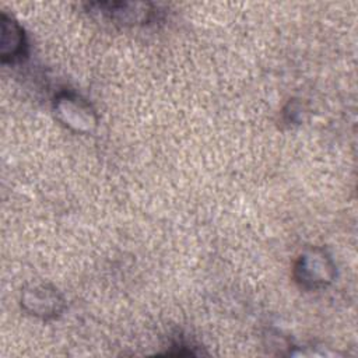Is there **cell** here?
<instances>
[{
	"instance_id": "1",
	"label": "cell",
	"mask_w": 358,
	"mask_h": 358,
	"mask_svg": "<svg viewBox=\"0 0 358 358\" xmlns=\"http://www.w3.org/2000/svg\"><path fill=\"white\" fill-rule=\"evenodd\" d=\"M295 281L306 288L316 289L329 284L334 277V266L330 257L320 249L302 253L294 268Z\"/></svg>"
},
{
	"instance_id": "2",
	"label": "cell",
	"mask_w": 358,
	"mask_h": 358,
	"mask_svg": "<svg viewBox=\"0 0 358 358\" xmlns=\"http://www.w3.org/2000/svg\"><path fill=\"white\" fill-rule=\"evenodd\" d=\"M88 7L91 11H96L102 17L123 27L147 24L155 15V8L150 3L105 1V3H91Z\"/></svg>"
},
{
	"instance_id": "3",
	"label": "cell",
	"mask_w": 358,
	"mask_h": 358,
	"mask_svg": "<svg viewBox=\"0 0 358 358\" xmlns=\"http://www.w3.org/2000/svg\"><path fill=\"white\" fill-rule=\"evenodd\" d=\"M55 110L66 126L77 131H91L96 124L90 103L73 92H60L55 99Z\"/></svg>"
},
{
	"instance_id": "4",
	"label": "cell",
	"mask_w": 358,
	"mask_h": 358,
	"mask_svg": "<svg viewBox=\"0 0 358 358\" xmlns=\"http://www.w3.org/2000/svg\"><path fill=\"white\" fill-rule=\"evenodd\" d=\"M28 43L24 28L6 13L1 14L0 56L3 63H17L27 55Z\"/></svg>"
},
{
	"instance_id": "5",
	"label": "cell",
	"mask_w": 358,
	"mask_h": 358,
	"mask_svg": "<svg viewBox=\"0 0 358 358\" xmlns=\"http://www.w3.org/2000/svg\"><path fill=\"white\" fill-rule=\"evenodd\" d=\"M22 305L31 315L48 319L60 313L63 309V298L53 288L36 285L24 292Z\"/></svg>"
}]
</instances>
